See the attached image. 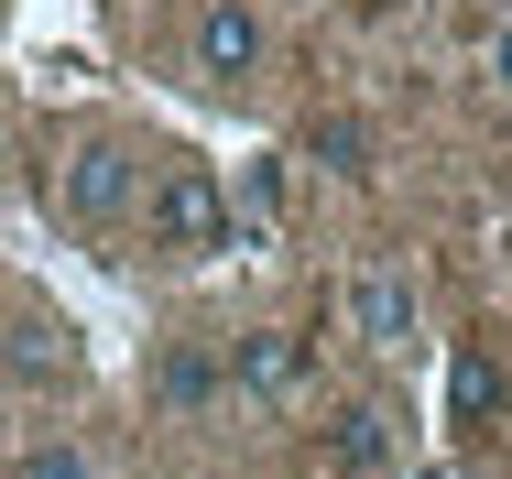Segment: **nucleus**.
<instances>
[{
  "label": "nucleus",
  "instance_id": "obj_1",
  "mask_svg": "<svg viewBox=\"0 0 512 479\" xmlns=\"http://www.w3.org/2000/svg\"><path fill=\"white\" fill-rule=\"evenodd\" d=\"M131 218H142V240H153L164 262H207V251L240 240V207L218 186V164H186V153L142 175V207H131Z\"/></svg>",
  "mask_w": 512,
  "mask_h": 479
},
{
  "label": "nucleus",
  "instance_id": "obj_2",
  "mask_svg": "<svg viewBox=\"0 0 512 479\" xmlns=\"http://www.w3.org/2000/svg\"><path fill=\"white\" fill-rule=\"evenodd\" d=\"M55 196H66V218H77V229H120V218L142 207V164H131V142H109V131H88V142L66 153V175H55Z\"/></svg>",
  "mask_w": 512,
  "mask_h": 479
},
{
  "label": "nucleus",
  "instance_id": "obj_3",
  "mask_svg": "<svg viewBox=\"0 0 512 479\" xmlns=\"http://www.w3.org/2000/svg\"><path fill=\"white\" fill-rule=\"evenodd\" d=\"M186 55H197L207 88H251V77H262V55H273V33H262V11H251V0H197Z\"/></svg>",
  "mask_w": 512,
  "mask_h": 479
},
{
  "label": "nucleus",
  "instance_id": "obj_4",
  "mask_svg": "<svg viewBox=\"0 0 512 479\" xmlns=\"http://www.w3.org/2000/svg\"><path fill=\"white\" fill-rule=\"evenodd\" d=\"M349 338L382 349V360L414 349V273L404 262H360V273H349Z\"/></svg>",
  "mask_w": 512,
  "mask_h": 479
},
{
  "label": "nucleus",
  "instance_id": "obj_5",
  "mask_svg": "<svg viewBox=\"0 0 512 479\" xmlns=\"http://www.w3.org/2000/svg\"><path fill=\"white\" fill-rule=\"evenodd\" d=\"M229 392L240 403H295L306 392V338H284V327H251V338H229Z\"/></svg>",
  "mask_w": 512,
  "mask_h": 479
},
{
  "label": "nucleus",
  "instance_id": "obj_6",
  "mask_svg": "<svg viewBox=\"0 0 512 479\" xmlns=\"http://www.w3.org/2000/svg\"><path fill=\"white\" fill-rule=\"evenodd\" d=\"M382 458H393V414H382V403H338L327 436H316V469L327 479H371Z\"/></svg>",
  "mask_w": 512,
  "mask_h": 479
},
{
  "label": "nucleus",
  "instance_id": "obj_7",
  "mask_svg": "<svg viewBox=\"0 0 512 479\" xmlns=\"http://www.w3.org/2000/svg\"><path fill=\"white\" fill-rule=\"evenodd\" d=\"M218 392H229V371H218V360H207L197 338H175V349H164V360H153V403H164V414H207V403H218Z\"/></svg>",
  "mask_w": 512,
  "mask_h": 479
},
{
  "label": "nucleus",
  "instance_id": "obj_8",
  "mask_svg": "<svg viewBox=\"0 0 512 479\" xmlns=\"http://www.w3.org/2000/svg\"><path fill=\"white\" fill-rule=\"evenodd\" d=\"M306 153L327 164V175H371V153H382V131H371L360 109H327V120L306 131Z\"/></svg>",
  "mask_w": 512,
  "mask_h": 479
},
{
  "label": "nucleus",
  "instance_id": "obj_9",
  "mask_svg": "<svg viewBox=\"0 0 512 479\" xmlns=\"http://www.w3.org/2000/svg\"><path fill=\"white\" fill-rule=\"evenodd\" d=\"M447 414H458V425H469V436H480V425H491V414H502V371H491V360H480V349H469V360H458V371H447Z\"/></svg>",
  "mask_w": 512,
  "mask_h": 479
},
{
  "label": "nucleus",
  "instance_id": "obj_10",
  "mask_svg": "<svg viewBox=\"0 0 512 479\" xmlns=\"http://www.w3.org/2000/svg\"><path fill=\"white\" fill-rule=\"evenodd\" d=\"M11 479H99V458H88V447H66V436H33V447L11 458Z\"/></svg>",
  "mask_w": 512,
  "mask_h": 479
},
{
  "label": "nucleus",
  "instance_id": "obj_11",
  "mask_svg": "<svg viewBox=\"0 0 512 479\" xmlns=\"http://www.w3.org/2000/svg\"><path fill=\"white\" fill-rule=\"evenodd\" d=\"M240 207H251V218H284V207H295V175H284V153H262V164L240 175Z\"/></svg>",
  "mask_w": 512,
  "mask_h": 479
},
{
  "label": "nucleus",
  "instance_id": "obj_12",
  "mask_svg": "<svg viewBox=\"0 0 512 479\" xmlns=\"http://www.w3.org/2000/svg\"><path fill=\"white\" fill-rule=\"evenodd\" d=\"M11 371H22V382L66 371V338H55V327H11Z\"/></svg>",
  "mask_w": 512,
  "mask_h": 479
},
{
  "label": "nucleus",
  "instance_id": "obj_13",
  "mask_svg": "<svg viewBox=\"0 0 512 479\" xmlns=\"http://www.w3.org/2000/svg\"><path fill=\"white\" fill-rule=\"evenodd\" d=\"M349 11H360V22H404L414 0H349Z\"/></svg>",
  "mask_w": 512,
  "mask_h": 479
},
{
  "label": "nucleus",
  "instance_id": "obj_14",
  "mask_svg": "<svg viewBox=\"0 0 512 479\" xmlns=\"http://www.w3.org/2000/svg\"><path fill=\"white\" fill-rule=\"evenodd\" d=\"M0 142H11V109H0Z\"/></svg>",
  "mask_w": 512,
  "mask_h": 479
}]
</instances>
